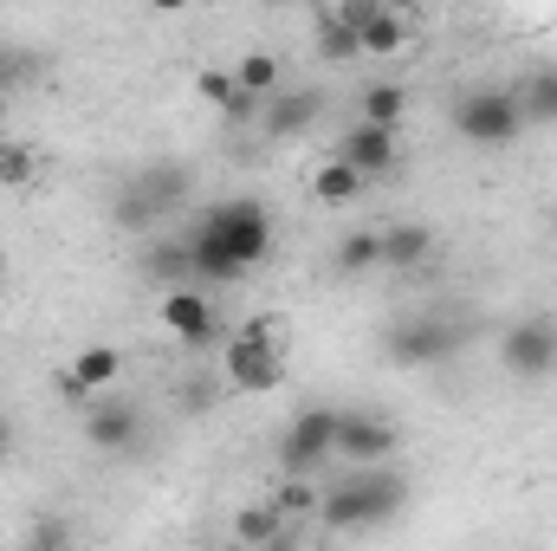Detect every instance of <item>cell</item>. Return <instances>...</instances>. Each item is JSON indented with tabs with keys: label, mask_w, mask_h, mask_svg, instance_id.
Listing matches in <instances>:
<instances>
[{
	"label": "cell",
	"mask_w": 557,
	"mask_h": 551,
	"mask_svg": "<svg viewBox=\"0 0 557 551\" xmlns=\"http://www.w3.org/2000/svg\"><path fill=\"white\" fill-rule=\"evenodd\" d=\"M72 377L98 396V390H117L124 383V351L117 344H85L78 357H72Z\"/></svg>",
	"instance_id": "cell-17"
},
{
	"label": "cell",
	"mask_w": 557,
	"mask_h": 551,
	"mask_svg": "<svg viewBox=\"0 0 557 551\" xmlns=\"http://www.w3.org/2000/svg\"><path fill=\"white\" fill-rule=\"evenodd\" d=\"M285 526H292V519L278 513L273 500H260V506H240V513H234V539H240V546H247V551L273 546L278 532H285Z\"/></svg>",
	"instance_id": "cell-20"
},
{
	"label": "cell",
	"mask_w": 557,
	"mask_h": 551,
	"mask_svg": "<svg viewBox=\"0 0 557 551\" xmlns=\"http://www.w3.org/2000/svg\"><path fill=\"white\" fill-rule=\"evenodd\" d=\"M182 195H188V169L156 162V169H143L137 182L117 195V221H124V228H149V221H156V215H169Z\"/></svg>",
	"instance_id": "cell-9"
},
{
	"label": "cell",
	"mask_w": 557,
	"mask_h": 551,
	"mask_svg": "<svg viewBox=\"0 0 557 551\" xmlns=\"http://www.w3.org/2000/svg\"><path fill=\"white\" fill-rule=\"evenodd\" d=\"M267 254H273V221H267V208L247 201V195H240V201H214V208L195 221V234H188L195 279H208V285L247 279Z\"/></svg>",
	"instance_id": "cell-1"
},
{
	"label": "cell",
	"mask_w": 557,
	"mask_h": 551,
	"mask_svg": "<svg viewBox=\"0 0 557 551\" xmlns=\"http://www.w3.org/2000/svg\"><path fill=\"white\" fill-rule=\"evenodd\" d=\"M195 91H201V98H208L227 124H253V118L267 111L260 98H247V91L234 85V72H201V78H195Z\"/></svg>",
	"instance_id": "cell-15"
},
{
	"label": "cell",
	"mask_w": 557,
	"mask_h": 551,
	"mask_svg": "<svg viewBox=\"0 0 557 551\" xmlns=\"http://www.w3.org/2000/svg\"><path fill=\"white\" fill-rule=\"evenodd\" d=\"M403 506H409V480L396 461L389 467H350L318 493V519L331 532H376V526L403 519Z\"/></svg>",
	"instance_id": "cell-2"
},
{
	"label": "cell",
	"mask_w": 557,
	"mask_h": 551,
	"mask_svg": "<svg viewBox=\"0 0 557 551\" xmlns=\"http://www.w3.org/2000/svg\"><path fill=\"white\" fill-rule=\"evenodd\" d=\"M149 279H162V292H182L188 279H195V260H188V241H162V247H149Z\"/></svg>",
	"instance_id": "cell-23"
},
{
	"label": "cell",
	"mask_w": 557,
	"mask_h": 551,
	"mask_svg": "<svg viewBox=\"0 0 557 551\" xmlns=\"http://www.w3.org/2000/svg\"><path fill=\"white\" fill-rule=\"evenodd\" d=\"M383 351L396 370H428V364H447L460 351V331L441 318V311H409L383 331Z\"/></svg>",
	"instance_id": "cell-6"
},
{
	"label": "cell",
	"mask_w": 557,
	"mask_h": 551,
	"mask_svg": "<svg viewBox=\"0 0 557 551\" xmlns=\"http://www.w3.org/2000/svg\"><path fill=\"white\" fill-rule=\"evenodd\" d=\"M273 506L285 513V519H305V513H318V487H311V480H285Z\"/></svg>",
	"instance_id": "cell-27"
},
{
	"label": "cell",
	"mask_w": 557,
	"mask_h": 551,
	"mask_svg": "<svg viewBox=\"0 0 557 551\" xmlns=\"http://www.w3.org/2000/svg\"><path fill=\"white\" fill-rule=\"evenodd\" d=\"M434 260V228H421V221H396V228H383L376 234V267L383 273H416Z\"/></svg>",
	"instance_id": "cell-12"
},
{
	"label": "cell",
	"mask_w": 557,
	"mask_h": 551,
	"mask_svg": "<svg viewBox=\"0 0 557 551\" xmlns=\"http://www.w3.org/2000/svg\"><path fill=\"white\" fill-rule=\"evenodd\" d=\"M454 131L467 143H480V149H506V143H519V131H525V111H519V98L499 91V85L460 91V98H454Z\"/></svg>",
	"instance_id": "cell-5"
},
{
	"label": "cell",
	"mask_w": 557,
	"mask_h": 551,
	"mask_svg": "<svg viewBox=\"0 0 557 551\" xmlns=\"http://www.w3.org/2000/svg\"><path fill=\"white\" fill-rule=\"evenodd\" d=\"M403 111H409V85H389V78L363 85V98H357V124H376V131H396Z\"/></svg>",
	"instance_id": "cell-16"
},
{
	"label": "cell",
	"mask_w": 557,
	"mask_h": 551,
	"mask_svg": "<svg viewBox=\"0 0 557 551\" xmlns=\"http://www.w3.org/2000/svg\"><path fill=\"white\" fill-rule=\"evenodd\" d=\"M357 46H363V59H370V52H403V46H409V20L383 0V7H376V20L357 33Z\"/></svg>",
	"instance_id": "cell-21"
},
{
	"label": "cell",
	"mask_w": 557,
	"mask_h": 551,
	"mask_svg": "<svg viewBox=\"0 0 557 551\" xmlns=\"http://www.w3.org/2000/svg\"><path fill=\"white\" fill-rule=\"evenodd\" d=\"M20 551H65V526H59V519H39L33 539H26Z\"/></svg>",
	"instance_id": "cell-28"
},
{
	"label": "cell",
	"mask_w": 557,
	"mask_h": 551,
	"mask_svg": "<svg viewBox=\"0 0 557 551\" xmlns=\"http://www.w3.org/2000/svg\"><path fill=\"white\" fill-rule=\"evenodd\" d=\"M396 156H403L396 131H376V124H350V137L337 143V162H350L363 182H370V175H389Z\"/></svg>",
	"instance_id": "cell-13"
},
{
	"label": "cell",
	"mask_w": 557,
	"mask_h": 551,
	"mask_svg": "<svg viewBox=\"0 0 557 551\" xmlns=\"http://www.w3.org/2000/svg\"><path fill=\"white\" fill-rule=\"evenodd\" d=\"M33 175H39V156H33L26 143H0V182H7V188H26Z\"/></svg>",
	"instance_id": "cell-26"
},
{
	"label": "cell",
	"mask_w": 557,
	"mask_h": 551,
	"mask_svg": "<svg viewBox=\"0 0 557 551\" xmlns=\"http://www.w3.org/2000/svg\"><path fill=\"white\" fill-rule=\"evenodd\" d=\"M234 85H240L247 98H260V105H267V98H278V91H285V65H278V52H260V46H253V52H240Z\"/></svg>",
	"instance_id": "cell-18"
},
{
	"label": "cell",
	"mask_w": 557,
	"mask_h": 551,
	"mask_svg": "<svg viewBox=\"0 0 557 551\" xmlns=\"http://www.w3.org/2000/svg\"><path fill=\"white\" fill-rule=\"evenodd\" d=\"M512 98H519L525 124H557V65H539V72H525V85H519Z\"/></svg>",
	"instance_id": "cell-19"
},
{
	"label": "cell",
	"mask_w": 557,
	"mask_h": 551,
	"mask_svg": "<svg viewBox=\"0 0 557 551\" xmlns=\"http://www.w3.org/2000/svg\"><path fill=\"white\" fill-rule=\"evenodd\" d=\"M318 52H324V59H337V65H350V59H363V46H357V33H350L344 20H331V13H318Z\"/></svg>",
	"instance_id": "cell-25"
},
{
	"label": "cell",
	"mask_w": 557,
	"mask_h": 551,
	"mask_svg": "<svg viewBox=\"0 0 557 551\" xmlns=\"http://www.w3.org/2000/svg\"><path fill=\"white\" fill-rule=\"evenodd\" d=\"M331 461H337V409L311 403V409H298L285 421V434H278V467H285V480H311V474L331 467Z\"/></svg>",
	"instance_id": "cell-4"
},
{
	"label": "cell",
	"mask_w": 557,
	"mask_h": 551,
	"mask_svg": "<svg viewBox=\"0 0 557 551\" xmlns=\"http://www.w3.org/2000/svg\"><path fill=\"white\" fill-rule=\"evenodd\" d=\"M499 364H506L512 383H545V377L557 370V318L552 311L519 318V325L499 338Z\"/></svg>",
	"instance_id": "cell-7"
},
{
	"label": "cell",
	"mask_w": 557,
	"mask_h": 551,
	"mask_svg": "<svg viewBox=\"0 0 557 551\" xmlns=\"http://www.w3.org/2000/svg\"><path fill=\"white\" fill-rule=\"evenodd\" d=\"M85 441H91V448H104V454H131V448L143 441V415H137V403L98 396V403L85 409Z\"/></svg>",
	"instance_id": "cell-11"
},
{
	"label": "cell",
	"mask_w": 557,
	"mask_h": 551,
	"mask_svg": "<svg viewBox=\"0 0 557 551\" xmlns=\"http://www.w3.org/2000/svg\"><path fill=\"white\" fill-rule=\"evenodd\" d=\"M7 454H13V421L0 415V461H7Z\"/></svg>",
	"instance_id": "cell-30"
},
{
	"label": "cell",
	"mask_w": 557,
	"mask_h": 551,
	"mask_svg": "<svg viewBox=\"0 0 557 551\" xmlns=\"http://www.w3.org/2000/svg\"><path fill=\"white\" fill-rule=\"evenodd\" d=\"M318 111H324V98H318V91H278V98H267L260 124H267V137H298V131H311V124H318Z\"/></svg>",
	"instance_id": "cell-14"
},
{
	"label": "cell",
	"mask_w": 557,
	"mask_h": 551,
	"mask_svg": "<svg viewBox=\"0 0 557 551\" xmlns=\"http://www.w3.org/2000/svg\"><path fill=\"white\" fill-rule=\"evenodd\" d=\"M403 448V428L389 415L370 409H337V461L344 467H389Z\"/></svg>",
	"instance_id": "cell-8"
},
{
	"label": "cell",
	"mask_w": 557,
	"mask_h": 551,
	"mask_svg": "<svg viewBox=\"0 0 557 551\" xmlns=\"http://www.w3.org/2000/svg\"><path fill=\"white\" fill-rule=\"evenodd\" d=\"M221 377L240 396H273L278 383H285V331H278L273 318H253L240 338H227Z\"/></svg>",
	"instance_id": "cell-3"
},
{
	"label": "cell",
	"mask_w": 557,
	"mask_h": 551,
	"mask_svg": "<svg viewBox=\"0 0 557 551\" xmlns=\"http://www.w3.org/2000/svg\"><path fill=\"white\" fill-rule=\"evenodd\" d=\"M0 118H7V91H0Z\"/></svg>",
	"instance_id": "cell-31"
},
{
	"label": "cell",
	"mask_w": 557,
	"mask_h": 551,
	"mask_svg": "<svg viewBox=\"0 0 557 551\" xmlns=\"http://www.w3.org/2000/svg\"><path fill=\"white\" fill-rule=\"evenodd\" d=\"M260 551H298V532H292V526H285V532H278L273 546H260Z\"/></svg>",
	"instance_id": "cell-29"
},
{
	"label": "cell",
	"mask_w": 557,
	"mask_h": 551,
	"mask_svg": "<svg viewBox=\"0 0 557 551\" xmlns=\"http://www.w3.org/2000/svg\"><path fill=\"white\" fill-rule=\"evenodd\" d=\"M331 267H337L344 279L376 273V234H344V241H337V254H331Z\"/></svg>",
	"instance_id": "cell-24"
},
{
	"label": "cell",
	"mask_w": 557,
	"mask_h": 551,
	"mask_svg": "<svg viewBox=\"0 0 557 551\" xmlns=\"http://www.w3.org/2000/svg\"><path fill=\"white\" fill-rule=\"evenodd\" d=\"M162 325H169V331H175V344H188V351H201V344H214V338H221V311H214V298H208V292H195V285L162 292Z\"/></svg>",
	"instance_id": "cell-10"
},
{
	"label": "cell",
	"mask_w": 557,
	"mask_h": 551,
	"mask_svg": "<svg viewBox=\"0 0 557 551\" xmlns=\"http://www.w3.org/2000/svg\"><path fill=\"white\" fill-rule=\"evenodd\" d=\"M311 195H318V201H331V208H344V201H357V195H363V175H357L350 162H337V156H331V162H318Z\"/></svg>",
	"instance_id": "cell-22"
},
{
	"label": "cell",
	"mask_w": 557,
	"mask_h": 551,
	"mask_svg": "<svg viewBox=\"0 0 557 551\" xmlns=\"http://www.w3.org/2000/svg\"><path fill=\"white\" fill-rule=\"evenodd\" d=\"M552 234H557V208H552Z\"/></svg>",
	"instance_id": "cell-32"
}]
</instances>
